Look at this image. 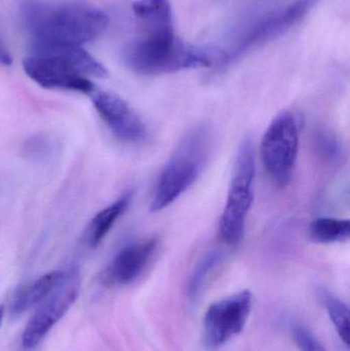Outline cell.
<instances>
[{
	"label": "cell",
	"mask_w": 350,
	"mask_h": 351,
	"mask_svg": "<svg viewBox=\"0 0 350 351\" xmlns=\"http://www.w3.org/2000/svg\"><path fill=\"white\" fill-rule=\"evenodd\" d=\"M22 16L33 40L79 45L98 38L109 24L106 12L86 2L26 0Z\"/></svg>",
	"instance_id": "6da1fadb"
},
{
	"label": "cell",
	"mask_w": 350,
	"mask_h": 351,
	"mask_svg": "<svg viewBox=\"0 0 350 351\" xmlns=\"http://www.w3.org/2000/svg\"><path fill=\"white\" fill-rule=\"evenodd\" d=\"M23 69L30 80L47 90L92 94L95 86L86 76L57 59L30 56L23 61Z\"/></svg>",
	"instance_id": "30bf717a"
},
{
	"label": "cell",
	"mask_w": 350,
	"mask_h": 351,
	"mask_svg": "<svg viewBox=\"0 0 350 351\" xmlns=\"http://www.w3.org/2000/svg\"><path fill=\"white\" fill-rule=\"evenodd\" d=\"M65 271L66 269H61L47 272L18 288L10 301V313L14 315H20L36 307L59 285Z\"/></svg>",
	"instance_id": "4fadbf2b"
},
{
	"label": "cell",
	"mask_w": 350,
	"mask_h": 351,
	"mask_svg": "<svg viewBox=\"0 0 350 351\" xmlns=\"http://www.w3.org/2000/svg\"><path fill=\"white\" fill-rule=\"evenodd\" d=\"M82 276L78 268L66 269L61 282L43 299L25 327L22 344L25 350L36 348L51 330L65 317L79 296Z\"/></svg>",
	"instance_id": "8992f818"
},
{
	"label": "cell",
	"mask_w": 350,
	"mask_h": 351,
	"mask_svg": "<svg viewBox=\"0 0 350 351\" xmlns=\"http://www.w3.org/2000/svg\"><path fill=\"white\" fill-rule=\"evenodd\" d=\"M293 339L300 351H327L314 334L303 326H294Z\"/></svg>",
	"instance_id": "44dd1931"
},
{
	"label": "cell",
	"mask_w": 350,
	"mask_h": 351,
	"mask_svg": "<svg viewBox=\"0 0 350 351\" xmlns=\"http://www.w3.org/2000/svg\"><path fill=\"white\" fill-rule=\"evenodd\" d=\"M318 296L326 307L329 317L345 346H349V309L338 297L327 290L318 289Z\"/></svg>",
	"instance_id": "ac0fdd59"
},
{
	"label": "cell",
	"mask_w": 350,
	"mask_h": 351,
	"mask_svg": "<svg viewBox=\"0 0 350 351\" xmlns=\"http://www.w3.org/2000/svg\"><path fill=\"white\" fill-rule=\"evenodd\" d=\"M134 14L149 25L150 29L171 27L174 24L168 0H137L133 3Z\"/></svg>",
	"instance_id": "9a60e30c"
},
{
	"label": "cell",
	"mask_w": 350,
	"mask_h": 351,
	"mask_svg": "<svg viewBox=\"0 0 350 351\" xmlns=\"http://www.w3.org/2000/svg\"><path fill=\"white\" fill-rule=\"evenodd\" d=\"M57 150V142L51 136L39 134L28 138L23 146L25 156L35 162H45Z\"/></svg>",
	"instance_id": "d6986e66"
},
{
	"label": "cell",
	"mask_w": 350,
	"mask_h": 351,
	"mask_svg": "<svg viewBox=\"0 0 350 351\" xmlns=\"http://www.w3.org/2000/svg\"><path fill=\"white\" fill-rule=\"evenodd\" d=\"M4 315V305H0V326L2 324V319H3Z\"/></svg>",
	"instance_id": "603a6c76"
},
{
	"label": "cell",
	"mask_w": 350,
	"mask_h": 351,
	"mask_svg": "<svg viewBox=\"0 0 350 351\" xmlns=\"http://www.w3.org/2000/svg\"><path fill=\"white\" fill-rule=\"evenodd\" d=\"M31 51L32 56L53 58L64 62L84 76H94L97 78L108 76L106 68L79 45L33 40Z\"/></svg>",
	"instance_id": "7c38bea8"
},
{
	"label": "cell",
	"mask_w": 350,
	"mask_h": 351,
	"mask_svg": "<svg viewBox=\"0 0 350 351\" xmlns=\"http://www.w3.org/2000/svg\"><path fill=\"white\" fill-rule=\"evenodd\" d=\"M224 260V254L220 251H212L203 256L191 272L188 282V296L195 299L207 286L212 276L215 274Z\"/></svg>",
	"instance_id": "e0dca14e"
},
{
	"label": "cell",
	"mask_w": 350,
	"mask_h": 351,
	"mask_svg": "<svg viewBox=\"0 0 350 351\" xmlns=\"http://www.w3.org/2000/svg\"><path fill=\"white\" fill-rule=\"evenodd\" d=\"M255 175L254 145L252 140L247 138L236 152L227 198L220 218L221 237L229 245L240 243L244 235L247 217L252 206Z\"/></svg>",
	"instance_id": "277c9868"
},
{
	"label": "cell",
	"mask_w": 350,
	"mask_h": 351,
	"mask_svg": "<svg viewBox=\"0 0 350 351\" xmlns=\"http://www.w3.org/2000/svg\"><path fill=\"white\" fill-rule=\"evenodd\" d=\"M92 105L99 117L119 141L138 145L147 140V125L121 97L102 90L92 93Z\"/></svg>",
	"instance_id": "9c48e42d"
},
{
	"label": "cell",
	"mask_w": 350,
	"mask_h": 351,
	"mask_svg": "<svg viewBox=\"0 0 350 351\" xmlns=\"http://www.w3.org/2000/svg\"><path fill=\"white\" fill-rule=\"evenodd\" d=\"M158 245V239L149 237L123 247L103 270V285L116 288L135 282L151 261Z\"/></svg>",
	"instance_id": "8fae6325"
},
{
	"label": "cell",
	"mask_w": 350,
	"mask_h": 351,
	"mask_svg": "<svg viewBox=\"0 0 350 351\" xmlns=\"http://www.w3.org/2000/svg\"><path fill=\"white\" fill-rule=\"evenodd\" d=\"M299 129L295 115L283 111L273 119L261 141V160L271 181L279 187L291 182L297 164Z\"/></svg>",
	"instance_id": "5b68a950"
},
{
	"label": "cell",
	"mask_w": 350,
	"mask_h": 351,
	"mask_svg": "<svg viewBox=\"0 0 350 351\" xmlns=\"http://www.w3.org/2000/svg\"><path fill=\"white\" fill-rule=\"evenodd\" d=\"M224 51L201 49L185 43L175 34L174 26L150 29L147 36L129 43L123 61L143 75L174 73L223 64Z\"/></svg>",
	"instance_id": "7a4b0ae2"
},
{
	"label": "cell",
	"mask_w": 350,
	"mask_h": 351,
	"mask_svg": "<svg viewBox=\"0 0 350 351\" xmlns=\"http://www.w3.org/2000/svg\"><path fill=\"white\" fill-rule=\"evenodd\" d=\"M133 200L132 191L125 192L121 197L117 198L110 206L97 213L84 230V239L86 245L95 249L98 247L103 239L108 235L115 223L127 212Z\"/></svg>",
	"instance_id": "5bb4252c"
},
{
	"label": "cell",
	"mask_w": 350,
	"mask_h": 351,
	"mask_svg": "<svg viewBox=\"0 0 350 351\" xmlns=\"http://www.w3.org/2000/svg\"><path fill=\"white\" fill-rule=\"evenodd\" d=\"M252 303V293L246 290L212 304L203 317L205 348L218 350L238 335L250 317Z\"/></svg>",
	"instance_id": "52a82bcc"
},
{
	"label": "cell",
	"mask_w": 350,
	"mask_h": 351,
	"mask_svg": "<svg viewBox=\"0 0 350 351\" xmlns=\"http://www.w3.org/2000/svg\"><path fill=\"white\" fill-rule=\"evenodd\" d=\"M321 1L322 0H294L282 10L261 19L247 31L230 53H225L224 64L230 63L246 55L251 49L281 36L301 22Z\"/></svg>",
	"instance_id": "ba28073f"
},
{
	"label": "cell",
	"mask_w": 350,
	"mask_h": 351,
	"mask_svg": "<svg viewBox=\"0 0 350 351\" xmlns=\"http://www.w3.org/2000/svg\"><path fill=\"white\" fill-rule=\"evenodd\" d=\"M349 220L335 218H318L310 225V237L318 243L347 241L350 234Z\"/></svg>",
	"instance_id": "2e32d148"
},
{
	"label": "cell",
	"mask_w": 350,
	"mask_h": 351,
	"mask_svg": "<svg viewBox=\"0 0 350 351\" xmlns=\"http://www.w3.org/2000/svg\"><path fill=\"white\" fill-rule=\"evenodd\" d=\"M12 64V58L5 45L0 40V65L10 66Z\"/></svg>",
	"instance_id": "7402d4cb"
},
{
	"label": "cell",
	"mask_w": 350,
	"mask_h": 351,
	"mask_svg": "<svg viewBox=\"0 0 350 351\" xmlns=\"http://www.w3.org/2000/svg\"><path fill=\"white\" fill-rule=\"evenodd\" d=\"M316 152L321 158L329 162H335L342 156L343 147L338 138L326 130H320L314 139Z\"/></svg>",
	"instance_id": "ffe728a7"
},
{
	"label": "cell",
	"mask_w": 350,
	"mask_h": 351,
	"mask_svg": "<svg viewBox=\"0 0 350 351\" xmlns=\"http://www.w3.org/2000/svg\"><path fill=\"white\" fill-rule=\"evenodd\" d=\"M213 145L208 125L189 130L162 169L153 190L150 210L160 212L176 202L199 179L207 165Z\"/></svg>",
	"instance_id": "3957f363"
}]
</instances>
